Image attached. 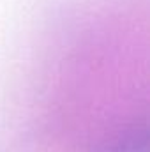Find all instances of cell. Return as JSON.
Masks as SVG:
<instances>
[{
    "label": "cell",
    "mask_w": 150,
    "mask_h": 152,
    "mask_svg": "<svg viewBox=\"0 0 150 152\" xmlns=\"http://www.w3.org/2000/svg\"><path fill=\"white\" fill-rule=\"evenodd\" d=\"M99 152H149V131L143 124L124 126L99 147Z\"/></svg>",
    "instance_id": "cell-1"
}]
</instances>
